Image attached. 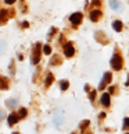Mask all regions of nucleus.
<instances>
[{
	"mask_svg": "<svg viewBox=\"0 0 129 134\" xmlns=\"http://www.w3.org/2000/svg\"><path fill=\"white\" fill-rule=\"evenodd\" d=\"M12 134H18V133H12Z\"/></svg>",
	"mask_w": 129,
	"mask_h": 134,
	"instance_id": "26",
	"label": "nucleus"
},
{
	"mask_svg": "<svg viewBox=\"0 0 129 134\" xmlns=\"http://www.w3.org/2000/svg\"><path fill=\"white\" fill-rule=\"evenodd\" d=\"M43 53L50 54V53H51V48H50L49 45H44V46H43Z\"/></svg>",
	"mask_w": 129,
	"mask_h": 134,
	"instance_id": "17",
	"label": "nucleus"
},
{
	"mask_svg": "<svg viewBox=\"0 0 129 134\" xmlns=\"http://www.w3.org/2000/svg\"><path fill=\"white\" fill-rule=\"evenodd\" d=\"M126 134H129V133H126Z\"/></svg>",
	"mask_w": 129,
	"mask_h": 134,
	"instance_id": "27",
	"label": "nucleus"
},
{
	"mask_svg": "<svg viewBox=\"0 0 129 134\" xmlns=\"http://www.w3.org/2000/svg\"><path fill=\"white\" fill-rule=\"evenodd\" d=\"M4 2H6L7 4H12V3H14V2H15V0H4Z\"/></svg>",
	"mask_w": 129,
	"mask_h": 134,
	"instance_id": "23",
	"label": "nucleus"
},
{
	"mask_svg": "<svg viewBox=\"0 0 129 134\" xmlns=\"http://www.w3.org/2000/svg\"><path fill=\"white\" fill-rule=\"evenodd\" d=\"M111 67L114 70H121L122 69V57L118 53H114V56L111 57Z\"/></svg>",
	"mask_w": 129,
	"mask_h": 134,
	"instance_id": "1",
	"label": "nucleus"
},
{
	"mask_svg": "<svg viewBox=\"0 0 129 134\" xmlns=\"http://www.w3.org/2000/svg\"><path fill=\"white\" fill-rule=\"evenodd\" d=\"M89 123H90V121H89V120H83V121H82V123H81V129H85V127H86V126H89Z\"/></svg>",
	"mask_w": 129,
	"mask_h": 134,
	"instance_id": "20",
	"label": "nucleus"
},
{
	"mask_svg": "<svg viewBox=\"0 0 129 134\" xmlns=\"http://www.w3.org/2000/svg\"><path fill=\"white\" fill-rule=\"evenodd\" d=\"M64 53H65V56H67V57H72L74 54H75L74 46L71 45V43H65V46H64Z\"/></svg>",
	"mask_w": 129,
	"mask_h": 134,
	"instance_id": "4",
	"label": "nucleus"
},
{
	"mask_svg": "<svg viewBox=\"0 0 129 134\" xmlns=\"http://www.w3.org/2000/svg\"><path fill=\"white\" fill-rule=\"evenodd\" d=\"M124 127L129 129V117H125V119H124Z\"/></svg>",
	"mask_w": 129,
	"mask_h": 134,
	"instance_id": "19",
	"label": "nucleus"
},
{
	"mask_svg": "<svg viewBox=\"0 0 129 134\" xmlns=\"http://www.w3.org/2000/svg\"><path fill=\"white\" fill-rule=\"evenodd\" d=\"M82 17H83V15H82V13H74V14L69 17V21H71L72 24H75V25H76V24H81Z\"/></svg>",
	"mask_w": 129,
	"mask_h": 134,
	"instance_id": "5",
	"label": "nucleus"
},
{
	"mask_svg": "<svg viewBox=\"0 0 129 134\" xmlns=\"http://www.w3.org/2000/svg\"><path fill=\"white\" fill-rule=\"evenodd\" d=\"M85 91L89 92V91H90V87H89V85H85Z\"/></svg>",
	"mask_w": 129,
	"mask_h": 134,
	"instance_id": "24",
	"label": "nucleus"
},
{
	"mask_svg": "<svg viewBox=\"0 0 129 134\" xmlns=\"http://www.w3.org/2000/svg\"><path fill=\"white\" fill-rule=\"evenodd\" d=\"M110 6L114 8V10H118V8L121 7V4H119L118 0H110Z\"/></svg>",
	"mask_w": 129,
	"mask_h": 134,
	"instance_id": "11",
	"label": "nucleus"
},
{
	"mask_svg": "<svg viewBox=\"0 0 129 134\" xmlns=\"http://www.w3.org/2000/svg\"><path fill=\"white\" fill-rule=\"evenodd\" d=\"M18 112H20V113H18L20 119H21V117H25V116H27V109H25V108H21Z\"/></svg>",
	"mask_w": 129,
	"mask_h": 134,
	"instance_id": "16",
	"label": "nucleus"
},
{
	"mask_svg": "<svg viewBox=\"0 0 129 134\" xmlns=\"http://www.w3.org/2000/svg\"><path fill=\"white\" fill-rule=\"evenodd\" d=\"M7 20V10H2V17H0V23L4 24Z\"/></svg>",
	"mask_w": 129,
	"mask_h": 134,
	"instance_id": "14",
	"label": "nucleus"
},
{
	"mask_svg": "<svg viewBox=\"0 0 129 134\" xmlns=\"http://www.w3.org/2000/svg\"><path fill=\"white\" fill-rule=\"evenodd\" d=\"M122 27H124V25H122V23H121V21H118V20L112 23V28H114L117 32H121V31H122Z\"/></svg>",
	"mask_w": 129,
	"mask_h": 134,
	"instance_id": "10",
	"label": "nucleus"
},
{
	"mask_svg": "<svg viewBox=\"0 0 129 134\" xmlns=\"http://www.w3.org/2000/svg\"><path fill=\"white\" fill-rule=\"evenodd\" d=\"M6 105H7V108H15L17 106V100L15 99H8L7 102H6Z\"/></svg>",
	"mask_w": 129,
	"mask_h": 134,
	"instance_id": "13",
	"label": "nucleus"
},
{
	"mask_svg": "<svg viewBox=\"0 0 129 134\" xmlns=\"http://www.w3.org/2000/svg\"><path fill=\"white\" fill-rule=\"evenodd\" d=\"M100 3H101V2H100V0H93V4H94V6H99Z\"/></svg>",
	"mask_w": 129,
	"mask_h": 134,
	"instance_id": "22",
	"label": "nucleus"
},
{
	"mask_svg": "<svg viewBox=\"0 0 129 134\" xmlns=\"http://www.w3.org/2000/svg\"><path fill=\"white\" fill-rule=\"evenodd\" d=\"M69 87V84L68 81H61L60 82V88H61V91H67V88Z\"/></svg>",
	"mask_w": 129,
	"mask_h": 134,
	"instance_id": "15",
	"label": "nucleus"
},
{
	"mask_svg": "<svg viewBox=\"0 0 129 134\" xmlns=\"http://www.w3.org/2000/svg\"><path fill=\"white\" fill-rule=\"evenodd\" d=\"M62 120H64V115H62L61 112H60V113H57V115L54 116V126H56L57 129H60V127H61Z\"/></svg>",
	"mask_w": 129,
	"mask_h": 134,
	"instance_id": "6",
	"label": "nucleus"
},
{
	"mask_svg": "<svg viewBox=\"0 0 129 134\" xmlns=\"http://www.w3.org/2000/svg\"><path fill=\"white\" fill-rule=\"evenodd\" d=\"M18 119H20L18 115H15V113H11V115L8 116L7 121H8V124H10V126H12V124H15L17 121H18Z\"/></svg>",
	"mask_w": 129,
	"mask_h": 134,
	"instance_id": "8",
	"label": "nucleus"
},
{
	"mask_svg": "<svg viewBox=\"0 0 129 134\" xmlns=\"http://www.w3.org/2000/svg\"><path fill=\"white\" fill-rule=\"evenodd\" d=\"M94 98H96V91H92L90 92V100H94Z\"/></svg>",
	"mask_w": 129,
	"mask_h": 134,
	"instance_id": "21",
	"label": "nucleus"
},
{
	"mask_svg": "<svg viewBox=\"0 0 129 134\" xmlns=\"http://www.w3.org/2000/svg\"><path fill=\"white\" fill-rule=\"evenodd\" d=\"M39 60H40V43H36L35 48H33V50H32L31 62H32V64H37Z\"/></svg>",
	"mask_w": 129,
	"mask_h": 134,
	"instance_id": "2",
	"label": "nucleus"
},
{
	"mask_svg": "<svg viewBox=\"0 0 129 134\" xmlns=\"http://www.w3.org/2000/svg\"><path fill=\"white\" fill-rule=\"evenodd\" d=\"M111 78H112V75H111V73H110V71H107V73H104V75H103V81L100 82V85H99V90H103V88H104V87H106L108 82L111 81Z\"/></svg>",
	"mask_w": 129,
	"mask_h": 134,
	"instance_id": "3",
	"label": "nucleus"
},
{
	"mask_svg": "<svg viewBox=\"0 0 129 134\" xmlns=\"http://www.w3.org/2000/svg\"><path fill=\"white\" fill-rule=\"evenodd\" d=\"M53 80H54V78H53V74H51V73H49V74H47V77H46V82H44V85H46V87H49L50 84L53 82Z\"/></svg>",
	"mask_w": 129,
	"mask_h": 134,
	"instance_id": "12",
	"label": "nucleus"
},
{
	"mask_svg": "<svg viewBox=\"0 0 129 134\" xmlns=\"http://www.w3.org/2000/svg\"><path fill=\"white\" fill-rule=\"evenodd\" d=\"M100 15H101V11L96 8V10H93V11L90 13V20L93 21V23H96V21H97V20L100 18Z\"/></svg>",
	"mask_w": 129,
	"mask_h": 134,
	"instance_id": "7",
	"label": "nucleus"
},
{
	"mask_svg": "<svg viewBox=\"0 0 129 134\" xmlns=\"http://www.w3.org/2000/svg\"><path fill=\"white\" fill-rule=\"evenodd\" d=\"M128 78H129V77H128ZM125 85H129V80H128V81H126V82H125Z\"/></svg>",
	"mask_w": 129,
	"mask_h": 134,
	"instance_id": "25",
	"label": "nucleus"
},
{
	"mask_svg": "<svg viewBox=\"0 0 129 134\" xmlns=\"http://www.w3.org/2000/svg\"><path fill=\"white\" fill-rule=\"evenodd\" d=\"M101 103H103V106H106V108L110 106V94H103Z\"/></svg>",
	"mask_w": 129,
	"mask_h": 134,
	"instance_id": "9",
	"label": "nucleus"
},
{
	"mask_svg": "<svg viewBox=\"0 0 129 134\" xmlns=\"http://www.w3.org/2000/svg\"><path fill=\"white\" fill-rule=\"evenodd\" d=\"M0 81H2V90H7V81H6V78L2 77V78H0Z\"/></svg>",
	"mask_w": 129,
	"mask_h": 134,
	"instance_id": "18",
	"label": "nucleus"
}]
</instances>
